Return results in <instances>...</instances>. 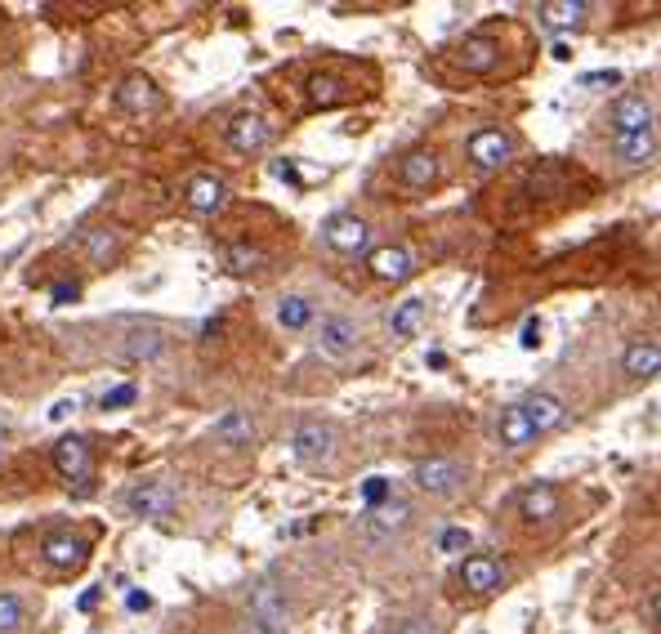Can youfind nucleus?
<instances>
[{
	"mask_svg": "<svg viewBox=\"0 0 661 634\" xmlns=\"http://www.w3.org/2000/svg\"><path fill=\"white\" fill-rule=\"evenodd\" d=\"M134 402H139V389H134V384H117V389H108V393H103V407H108V411L134 407Z\"/></svg>",
	"mask_w": 661,
	"mask_h": 634,
	"instance_id": "obj_33",
	"label": "nucleus"
},
{
	"mask_svg": "<svg viewBox=\"0 0 661 634\" xmlns=\"http://www.w3.org/2000/svg\"><path fill=\"white\" fill-rule=\"evenodd\" d=\"M407 523H411V505L389 496L385 505H376V509L362 514V536H367V541H389V536L402 532Z\"/></svg>",
	"mask_w": 661,
	"mask_h": 634,
	"instance_id": "obj_10",
	"label": "nucleus"
},
{
	"mask_svg": "<svg viewBox=\"0 0 661 634\" xmlns=\"http://www.w3.org/2000/svg\"><path fill=\"white\" fill-rule=\"evenodd\" d=\"M536 14H541V23L550 27V32H572V27L586 23L590 5L586 0H550V5H541Z\"/></svg>",
	"mask_w": 661,
	"mask_h": 634,
	"instance_id": "obj_25",
	"label": "nucleus"
},
{
	"mask_svg": "<svg viewBox=\"0 0 661 634\" xmlns=\"http://www.w3.org/2000/svg\"><path fill=\"white\" fill-rule=\"evenodd\" d=\"M519 407H523V416L532 420L536 438H541V434H554V429H559L563 420H568V407H563V398H559V393H545V389L528 393V398H523Z\"/></svg>",
	"mask_w": 661,
	"mask_h": 634,
	"instance_id": "obj_12",
	"label": "nucleus"
},
{
	"mask_svg": "<svg viewBox=\"0 0 661 634\" xmlns=\"http://www.w3.org/2000/svg\"><path fill=\"white\" fill-rule=\"evenodd\" d=\"M161 349H166V340H161L157 326H139V331H130L126 340H121V353H126V358H157Z\"/></svg>",
	"mask_w": 661,
	"mask_h": 634,
	"instance_id": "obj_30",
	"label": "nucleus"
},
{
	"mask_svg": "<svg viewBox=\"0 0 661 634\" xmlns=\"http://www.w3.org/2000/svg\"><path fill=\"white\" fill-rule=\"evenodd\" d=\"M184 201L197 215H219L228 206V184L219 175H210V170H201V175H193L184 184Z\"/></svg>",
	"mask_w": 661,
	"mask_h": 634,
	"instance_id": "obj_11",
	"label": "nucleus"
},
{
	"mask_svg": "<svg viewBox=\"0 0 661 634\" xmlns=\"http://www.w3.org/2000/svg\"><path fill=\"white\" fill-rule=\"evenodd\" d=\"M612 157L621 170H644L657 157V130L648 134H626V139H612Z\"/></svg>",
	"mask_w": 661,
	"mask_h": 634,
	"instance_id": "obj_20",
	"label": "nucleus"
},
{
	"mask_svg": "<svg viewBox=\"0 0 661 634\" xmlns=\"http://www.w3.org/2000/svg\"><path fill=\"white\" fill-rule=\"evenodd\" d=\"M648 617H653V626L661 630V590L653 594V603H648Z\"/></svg>",
	"mask_w": 661,
	"mask_h": 634,
	"instance_id": "obj_39",
	"label": "nucleus"
},
{
	"mask_svg": "<svg viewBox=\"0 0 661 634\" xmlns=\"http://www.w3.org/2000/svg\"><path fill=\"white\" fill-rule=\"evenodd\" d=\"M621 371L630 380H653L661 371V344L657 340H635L626 353H621Z\"/></svg>",
	"mask_w": 661,
	"mask_h": 634,
	"instance_id": "obj_22",
	"label": "nucleus"
},
{
	"mask_svg": "<svg viewBox=\"0 0 661 634\" xmlns=\"http://www.w3.org/2000/svg\"><path fill=\"white\" fill-rule=\"evenodd\" d=\"M277 322H282L286 331H309L313 326V300L309 295H286V300L277 304Z\"/></svg>",
	"mask_w": 661,
	"mask_h": 634,
	"instance_id": "obj_29",
	"label": "nucleus"
},
{
	"mask_svg": "<svg viewBox=\"0 0 661 634\" xmlns=\"http://www.w3.org/2000/svg\"><path fill=\"white\" fill-rule=\"evenodd\" d=\"M469 541H474V536H469L465 527H447V532L438 536V550H443V554H456V550H469Z\"/></svg>",
	"mask_w": 661,
	"mask_h": 634,
	"instance_id": "obj_35",
	"label": "nucleus"
},
{
	"mask_svg": "<svg viewBox=\"0 0 661 634\" xmlns=\"http://www.w3.org/2000/svg\"><path fill=\"white\" fill-rule=\"evenodd\" d=\"M224 264H228V273L246 277V273H255V268H264L268 255L260 251V246H251V242H233V246L224 251Z\"/></svg>",
	"mask_w": 661,
	"mask_h": 634,
	"instance_id": "obj_31",
	"label": "nucleus"
},
{
	"mask_svg": "<svg viewBox=\"0 0 661 634\" xmlns=\"http://www.w3.org/2000/svg\"><path fill=\"white\" fill-rule=\"evenodd\" d=\"M81 251H85V259H90L94 268H112V264H117V255H121V242L108 233V228H85V233H81Z\"/></svg>",
	"mask_w": 661,
	"mask_h": 634,
	"instance_id": "obj_26",
	"label": "nucleus"
},
{
	"mask_svg": "<svg viewBox=\"0 0 661 634\" xmlns=\"http://www.w3.org/2000/svg\"><path fill=\"white\" fill-rule=\"evenodd\" d=\"M425 300H420V295H411V300H402L394 313H389V331L398 335V340H407V335H416L420 326H425Z\"/></svg>",
	"mask_w": 661,
	"mask_h": 634,
	"instance_id": "obj_28",
	"label": "nucleus"
},
{
	"mask_svg": "<svg viewBox=\"0 0 661 634\" xmlns=\"http://www.w3.org/2000/svg\"><path fill=\"white\" fill-rule=\"evenodd\" d=\"M536 344H541V326L528 322V326H523V349H536Z\"/></svg>",
	"mask_w": 661,
	"mask_h": 634,
	"instance_id": "obj_38",
	"label": "nucleus"
},
{
	"mask_svg": "<svg viewBox=\"0 0 661 634\" xmlns=\"http://www.w3.org/2000/svg\"><path fill=\"white\" fill-rule=\"evenodd\" d=\"M362 501H367V509H376V505H385L389 501V478H367L362 483Z\"/></svg>",
	"mask_w": 661,
	"mask_h": 634,
	"instance_id": "obj_34",
	"label": "nucleus"
},
{
	"mask_svg": "<svg viewBox=\"0 0 661 634\" xmlns=\"http://www.w3.org/2000/svg\"><path fill=\"white\" fill-rule=\"evenodd\" d=\"M581 85H595V90H599V85H621V72H617V67H603V72H586V76H581Z\"/></svg>",
	"mask_w": 661,
	"mask_h": 634,
	"instance_id": "obj_36",
	"label": "nucleus"
},
{
	"mask_svg": "<svg viewBox=\"0 0 661 634\" xmlns=\"http://www.w3.org/2000/svg\"><path fill=\"white\" fill-rule=\"evenodd\" d=\"M112 99H117V108L130 112V117H152V112H161L157 81H152V76H143V72L121 76V85L112 90Z\"/></svg>",
	"mask_w": 661,
	"mask_h": 634,
	"instance_id": "obj_7",
	"label": "nucleus"
},
{
	"mask_svg": "<svg viewBox=\"0 0 661 634\" xmlns=\"http://www.w3.org/2000/svg\"><path fill=\"white\" fill-rule=\"evenodd\" d=\"M367 268L376 282H407V277L416 273V255H411L407 246H376V251L367 255Z\"/></svg>",
	"mask_w": 661,
	"mask_h": 634,
	"instance_id": "obj_15",
	"label": "nucleus"
},
{
	"mask_svg": "<svg viewBox=\"0 0 661 634\" xmlns=\"http://www.w3.org/2000/svg\"><path fill=\"white\" fill-rule=\"evenodd\" d=\"M335 447H340V434L327 420H300L291 434V456L300 460L304 469H322L335 460Z\"/></svg>",
	"mask_w": 661,
	"mask_h": 634,
	"instance_id": "obj_1",
	"label": "nucleus"
},
{
	"mask_svg": "<svg viewBox=\"0 0 661 634\" xmlns=\"http://www.w3.org/2000/svg\"><path fill=\"white\" fill-rule=\"evenodd\" d=\"M126 509L139 518H161V514H175V492L166 483H139L126 492Z\"/></svg>",
	"mask_w": 661,
	"mask_h": 634,
	"instance_id": "obj_16",
	"label": "nucleus"
},
{
	"mask_svg": "<svg viewBox=\"0 0 661 634\" xmlns=\"http://www.w3.org/2000/svg\"><path fill=\"white\" fill-rule=\"evenodd\" d=\"M255 434H260V425H255V416L246 407H228L224 416L215 420V438L224 447H251Z\"/></svg>",
	"mask_w": 661,
	"mask_h": 634,
	"instance_id": "obj_19",
	"label": "nucleus"
},
{
	"mask_svg": "<svg viewBox=\"0 0 661 634\" xmlns=\"http://www.w3.org/2000/svg\"><path fill=\"white\" fill-rule=\"evenodd\" d=\"M54 304H76V300H81V286H76V282H54Z\"/></svg>",
	"mask_w": 661,
	"mask_h": 634,
	"instance_id": "obj_37",
	"label": "nucleus"
},
{
	"mask_svg": "<svg viewBox=\"0 0 661 634\" xmlns=\"http://www.w3.org/2000/svg\"><path fill=\"white\" fill-rule=\"evenodd\" d=\"M304 94H309V108H335V103L349 99L344 81L340 76H331V72H313L309 85H304Z\"/></svg>",
	"mask_w": 661,
	"mask_h": 634,
	"instance_id": "obj_27",
	"label": "nucleus"
},
{
	"mask_svg": "<svg viewBox=\"0 0 661 634\" xmlns=\"http://www.w3.org/2000/svg\"><path fill=\"white\" fill-rule=\"evenodd\" d=\"M246 634H286V603L273 581H260L246 599Z\"/></svg>",
	"mask_w": 661,
	"mask_h": 634,
	"instance_id": "obj_3",
	"label": "nucleus"
},
{
	"mask_svg": "<svg viewBox=\"0 0 661 634\" xmlns=\"http://www.w3.org/2000/svg\"><path fill=\"white\" fill-rule=\"evenodd\" d=\"M23 603L14 599V594H0V634H18L23 630Z\"/></svg>",
	"mask_w": 661,
	"mask_h": 634,
	"instance_id": "obj_32",
	"label": "nucleus"
},
{
	"mask_svg": "<svg viewBox=\"0 0 661 634\" xmlns=\"http://www.w3.org/2000/svg\"><path fill=\"white\" fill-rule=\"evenodd\" d=\"M358 322H353L349 313H327L318 322V335H313V340H318V353L322 358H331V362H340V358H349L353 349H358Z\"/></svg>",
	"mask_w": 661,
	"mask_h": 634,
	"instance_id": "obj_6",
	"label": "nucleus"
},
{
	"mask_svg": "<svg viewBox=\"0 0 661 634\" xmlns=\"http://www.w3.org/2000/svg\"><path fill=\"white\" fill-rule=\"evenodd\" d=\"M519 514L528 518V523H550V518L559 514V487H554V483H532V487H523Z\"/></svg>",
	"mask_w": 661,
	"mask_h": 634,
	"instance_id": "obj_21",
	"label": "nucleus"
},
{
	"mask_svg": "<svg viewBox=\"0 0 661 634\" xmlns=\"http://www.w3.org/2000/svg\"><path fill=\"white\" fill-rule=\"evenodd\" d=\"M411 483H416L425 496H456L465 487V469L447 456H429L411 469Z\"/></svg>",
	"mask_w": 661,
	"mask_h": 634,
	"instance_id": "obj_4",
	"label": "nucleus"
},
{
	"mask_svg": "<svg viewBox=\"0 0 661 634\" xmlns=\"http://www.w3.org/2000/svg\"><path fill=\"white\" fill-rule=\"evenodd\" d=\"M268 143H273V126H268V117H260V112H237L228 121V148L242 152V157H255Z\"/></svg>",
	"mask_w": 661,
	"mask_h": 634,
	"instance_id": "obj_8",
	"label": "nucleus"
},
{
	"mask_svg": "<svg viewBox=\"0 0 661 634\" xmlns=\"http://www.w3.org/2000/svg\"><path fill=\"white\" fill-rule=\"evenodd\" d=\"M438 175H443V166H438V157H434V152H429V148L407 152V157H402V166H398L402 188H411V192L434 188V184H438Z\"/></svg>",
	"mask_w": 661,
	"mask_h": 634,
	"instance_id": "obj_17",
	"label": "nucleus"
},
{
	"mask_svg": "<svg viewBox=\"0 0 661 634\" xmlns=\"http://www.w3.org/2000/svg\"><path fill=\"white\" fill-rule=\"evenodd\" d=\"M461 585L474 594H492L505 585V563L496 554H469L461 563Z\"/></svg>",
	"mask_w": 661,
	"mask_h": 634,
	"instance_id": "obj_14",
	"label": "nucleus"
},
{
	"mask_svg": "<svg viewBox=\"0 0 661 634\" xmlns=\"http://www.w3.org/2000/svg\"><path fill=\"white\" fill-rule=\"evenodd\" d=\"M465 157L469 166L478 170V175H496V170H505L514 161V139L505 130L487 126V130H474L465 143Z\"/></svg>",
	"mask_w": 661,
	"mask_h": 634,
	"instance_id": "obj_2",
	"label": "nucleus"
},
{
	"mask_svg": "<svg viewBox=\"0 0 661 634\" xmlns=\"http://www.w3.org/2000/svg\"><path fill=\"white\" fill-rule=\"evenodd\" d=\"M0 340H5V331H0Z\"/></svg>",
	"mask_w": 661,
	"mask_h": 634,
	"instance_id": "obj_41",
	"label": "nucleus"
},
{
	"mask_svg": "<svg viewBox=\"0 0 661 634\" xmlns=\"http://www.w3.org/2000/svg\"><path fill=\"white\" fill-rule=\"evenodd\" d=\"M322 242H327L335 255H358L371 246V224L362 215L340 210V215H331L327 224H322Z\"/></svg>",
	"mask_w": 661,
	"mask_h": 634,
	"instance_id": "obj_5",
	"label": "nucleus"
},
{
	"mask_svg": "<svg viewBox=\"0 0 661 634\" xmlns=\"http://www.w3.org/2000/svg\"><path fill=\"white\" fill-rule=\"evenodd\" d=\"M45 563L50 568H59V572H67V568H81L85 559H90V545L81 541V536H67V532H59V536H50L45 541Z\"/></svg>",
	"mask_w": 661,
	"mask_h": 634,
	"instance_id": "obj_23",
	"label": "nucleus"
},
{
	"mask_svg": "<svg viewBox=\"0 0 661 634\" xmlns=\"http://www.w3.org/2000/svg\"><path fill=\"white\" fill-rule=\"evenodd\" d=\"M452 63L461 67V72L487 76V72H496V63H501V50H496L492 36H465V41L452 50Z\"/></svg>",
	"mask_w": 661,
	"mask_h": 634,
	"instance_id": "obj_13",
	"label": "nucleus"
},
{
	"mask_svg": "<svg viewBox=\"0 0 661 634\" xmlns=\"http://www.w3.org/2000/svg\"><path fill=\"white\" fill-rule=\"evenodd\" d=\"M54 469L67 483H85L90 478V443L85 438H59L54 443Z\"/></svg>",
	"mask_w": 661,
	"mask_h": 634,
	"instance_id": "obj_18",
	"label": "nucleus"
},
{
	"mask_svg": "<svg viewBox=\"0 0 661 634\" xmlns=\"http://www.w3.org/2000/svg\"><path fill=\"white\" fill-rule=\"evenodd\" d=\"M608 121H612V130H617V139H626V134H648V130H653L657 112H653V103H648L644 94H621V99L612 103Z\"/></svg>",
	"mask_w": 661,
	"mask_h": 634,
	"instance_id": "obj_9",
	"label": "nucleus"
},
{
	"mask_svg": "<svg viewBox=\"0 0 661 634\" xmlns=\"http://www.w3.org/2000/svg\"><path fill=\"white\" fill-rule=\"evenodd\" d=\"M126 603H130V608H134V612H139V608H148V594H139V590H130V594H126Z\"/></svg>",
	"mask_w": 661,
	"mask_h": 634,
	"instance_id": "obj_40",
	"label": "nucleus"
},
{
	"mask_svg": "<svg viewBox=\"0 0 661 634\" xmlns=\"http://www.w3.org/2000/svg\"><path fill=\"white\" fill-rule=\"evenodd\" d=\"M496 434H501V443L510 447V451H523V447H532V443H536V429H532V420L523 416L519 402L501 411V420H496Z\"/></svg>",
	"mask_w": 661,
	"mask_h": 634,
	"instance_id": "obj_24",
	"label": "nucleus"
}]
</instances>
